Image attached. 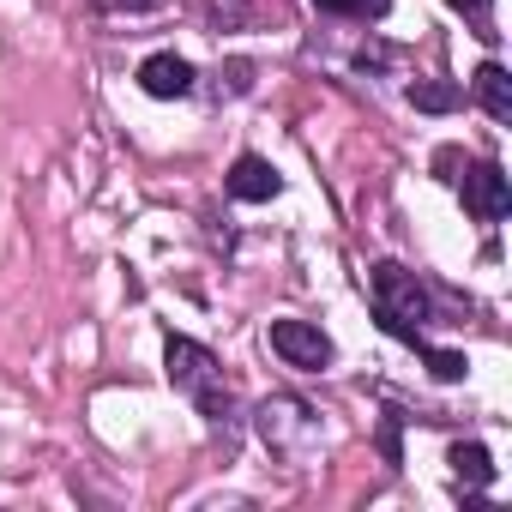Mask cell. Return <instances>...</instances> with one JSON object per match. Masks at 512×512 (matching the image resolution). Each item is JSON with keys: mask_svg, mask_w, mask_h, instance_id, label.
<instances>
[{"mask_svg": "<svg viewBox=\"0 0 512 512\" xmlns=\"http://www.w3.org/2000/svg\"><path fill=\"white\" fill-rule=\"evenodd\" d=\"M422 362H428L434 380H464V356H458V350H434V344H422Z\"/></svg>", "mask_w": 512, "mask_h": 512, "instance_id": "obj_12", "label": "cell"}, {"mask_svg": "<svg viewBox=\"0 0 512 512\" xmlns=\"http://www.w3.org/2000/svg\"><path fill=\"white\" fill-rule=\"evenodd\" d=\"M446 464H452V482H458V488H470V500L494 482V458H488V446H482V440H458V446L446 452Z\"/></svg>", "mask_w": 512, "mask_h": 512, "instance_id": "obj_9", "label": "cell"}, {"mask_svg": "<svg viewBox=\"0 0 512 512\" xmlns=\"http://www.w3.org/2000/svg\"><path fill=\"white\" fill-rule=\"evenodd\" d=\"M163 374H169V386H175L211 428H229V422H235V392H229V380H223V362H217L205 344L169 332V344H163Z\"/></svg>", "mask_w": 512, "mask_h": 512, "instance_id": "obj_2", "label": "cell"}, {"mask_svg": "<svg viewBox=\"0 0 512 512\" xmlns=\"http://www.w3.org/2000/svg\"><path fill=\"white\" fill-rule=\"evenodd\" d=\"M193 61H181L175 49H157V55H145L139 61V91L145 97H157V103H175V97H193Z\"/></svg>", "mask_w": 512, "mask_h": 512, "instance_id": "obj_6", "label": "cell"}, {"mask_svg": "<svg viewBox=\"0 0 512 512\" xmlns=\"http://www.w3.org/2000/svg\"><path fill=\"white\" fill-rule=\"evenodd\" d=\"M410 103H416L422 115H452V109L464 103V91L446 85V79H416V85H410Z\"/></svg>", "mask_w": 512, "mask_h": 512, "instance_id": "obj_10", "label": "cell"}, {"mask_svg": "<svg viewBox=\"0 0 512 512\" xmlns=\"http://www.w3.org/2000/svg\"><path fill=\"white\" fill-rule=\"evenodd\" d=\"M97 7H103V13H151L157 0H97Z\"/></svg>", "mask_w": 512, "mask_h": 512, "instance_id": "obj_14", "label": "cell"}, {"mask_svg": "<svg viewBox=\"0 0 512 512\" xmlns=\"http://www.w3.org/2000/svg\"><path fill=\"white\" fill-rule=\"evenodd\" d=\"M470 91H476V103L488 109V121H512V73H506L500 61H482V67L470 73Z\"/></svg>", "mask_w": 512, "mask_h": 512, "instance_id": "obj_8", "label": "cell"}, {"mask_svg": "<svg viewBox=\"0 0 512 512\" xmlns=\"http://www.w3.org/2000/svg\"><path fill=\"white\" fill-rule=\"evenodd\" d=\"M368 302H374L380 332H392V338H398V344H410V350H422V344H428L434 302H428V290H422V278H416L410 266H398V260L368 266Z\"/></svg>", "mask_w": 512, "mask_h": 512, "instance_id": "obj_1", "label": "cell"}, {"mask_svg": "<svg viewBox=\"0 0 512 512\" xmlns=\"http://www.w3.org/2000/svg\"><path fill=\"white\" fill-rule=\"evenodd\" d=\"M446 7H452V13H464V19L476 25V37H482V43H494V37H500V31H494V19H488V0H446Z\"/></svg>", "mask_w": 512, "mask_h": 512, "instance_id": "obj_13", "label": "cell"}, {"mask_svg": "<svg viewBox=\"0 0 512 512\" xmlns=\"http://www.w3.org/2000/svg\"><path fill=\"white\" fill-rule=\"evenodd\" d=\"M253 422H260V440L272 446V458H284V464H302V458L320 446V416H314V404H302L296 392L266 398Z\"/></svg>", "mask_w": 512, "mask_h": 512, "instance_id": "obj_3", "label": "cell"}, {"mask_svg": "<svg viewBox=\"0 0 512 512\" xmlns=\"http://www.w3.org/2000/svg\"><path fill=\"white\" fill-rule=\"evenodd\" d=\"M266 344L290 362V368H308V374H320V368H332V338L314 326V320H272V332H266Z\"/></svg>", "mask_w": 512, "mask_h": 512, "instance_id": "obj_4", "label": "cell"}, {"mask_svg": "<svg viewBox=\"0 0 512 512\" xmlns=\"http://www.w3.org/2000/svg\"><path fill=\"white\" fill-rule=\"evenodd\" d=\"M223 187H229V199H241V205H266V199H278V193H284V175H278V169H272L266 157L241 151V157L229 163Z\"/></svg>", "mask_w": 512, "mask_h": 512, "instance_id": "obj_7", "label": "cell"}, {"mask_svg": "<svg viewBox=\"0 0 512 512\" xmlns=\"http://www.w3.org/2000/svg\"><path fill=\"white\" fill-rule=\"evenodd\" d=\"M458 193H464V211L476 223H500L512 211V181L500 175V163H470L464 181H458Z\"/></svg>", "mask_w": 512, "mask_h": 512, "instance_id": "obj_5", "label": "cell"}, {"mask_svg": "<svg viewBox=\"0 0 512 512\" xmlns=\"http://www.w3.org/2000/svg\"><path fill=\"white\" fill-rule=\"evenodd\" d=\"M314 13H326V19H386L392 13V0H314Z\"/></svg>", "mask_w": 512, "mask_h": 512, "instance_id": "obj_11", "label": "cell"}]
</instances>
